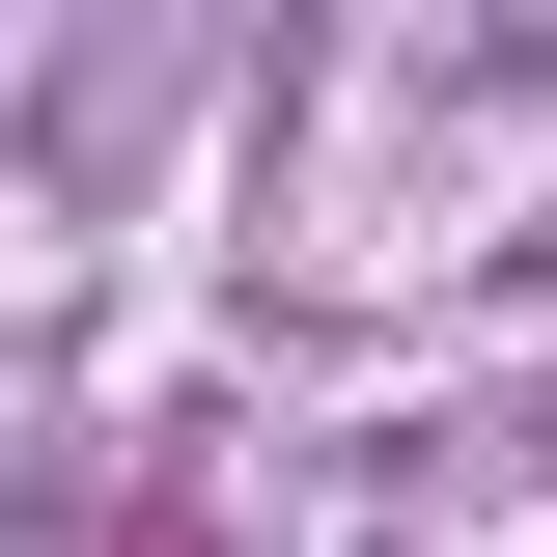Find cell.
Returning a JSON list of instances; mask_svg holds the SVG:
<instances>
[{
  "label": "cell",
  "instance_id": "7a4b0ae2",
  "mask_svg": "<svg viewBox=\"0 0 557 557\" xmlns=\"http://www.w3.org/2000/svg\"><path fill=\"white\" fill-rule=\"evenodd\" d=\"M446 307L474 335H557V196H502V251H446Z\"/></svg>",
  "mask_w": 557,
  "mask_h": 557
},
{
  "label": "cell",
  "instance_id": "6da1fadb",
  "mask_svg": "<svg viewBox=\"0 0 557 557\" xmlns=\"http://www.w3.org/2000/svg\"><path fill=\"white\" fill-rule=\"evenodd\" d=\"M446 112H557V0H474L446 28Z\"/></svg>",
  "mask_w": 557,
  "mask_h": 557
}]
</instances>
